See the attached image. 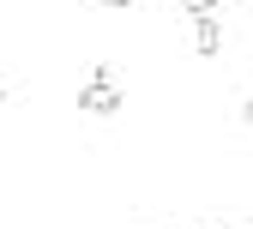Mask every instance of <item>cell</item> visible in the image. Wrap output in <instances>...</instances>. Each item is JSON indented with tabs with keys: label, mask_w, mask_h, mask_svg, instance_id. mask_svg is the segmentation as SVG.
<instances>
[{
	"label": "cell",
	"mask_w": 253,
	"mask_h": 229,
	"mask_svg": "<svg viewBox=\"0 0 253 229\" xmlns=\"http://www.w3.org/2000/svg\"><path fill=\"white\" fill-rule=\"evenodd\" d=\"M79 109L84 115H115L121 109V85H115V67H109V60H97L90 79L79 85Z\"/></svg>",
	"instance_id": "obj_1"
},
{
	"label": "cell",
	"mask_w": 253,
	"mask_h": 229,
	"mask_svg": "<svg viewBox=\"0 0 253 229\" xmlns=\"http://www.w3.org/2000/svg\"><path fill=\"white\" fill-rule=\"evenodd\" d=\"M193 48L199 54H217V48H223V24H217V12H199L193 18Z\"/></svg>",
	"instance_id": "obj_2"
},
{
	"label": "cell",
	"mask_w": 253,
	"mask_h": 229,
	"mask_svg": "<svg viewBox=\"0 0 253 229\" xmlns=\"http://www.w3.org/2000/svg\"><path fill=\"white\" fill-rule=\"evenodd\" d=\"M181 6H187V12L199 18V12H217V6H223V0H181Z\"/></svg>",
	"instance_id": "obj_3"
},
{
	"label": "cell",
	"mask_w": 253,
	"mask_h": 229,
	"mask_svg": "<svg viewBox=\"0 0 253 229\" xmlns=\"http://www.w3.org/2000/svg\"><path fill=\"white\" fill-rule=\"evenodd\" d=\"M241 121H247V127H253V96H247V103H241Z\"/></svg>",
	"instance_id": "obj_4"
},
{
	"label": "cell",
	"mask_w": 253,
	"mask_h": 229,
	"mask_svg": "<svg viewBox=\"0 0 253 229\" xmlns=\"http://www.w3.org/2000/svg\"><path fill=\"white\" fill-rule=\"evenodd\" d=\"M97 6H133V0H97Z\"/></svg>",
	"instance_id": "obj_5"
},
{
	"label": "cell",
	"mask_w": 253,
	"mask_h": 229,
	"mask_svg": "<svg viewBox=\"0 0 253 229\" xmlns=\"http://www.w3.org/2000/svg\"><path fill=\"white\" fill-rule=\"evenodd\" d=\"M0 103H6V85H0Z\"/></svg>",
	"instance_id": "obj_6"
}]
</instances>
